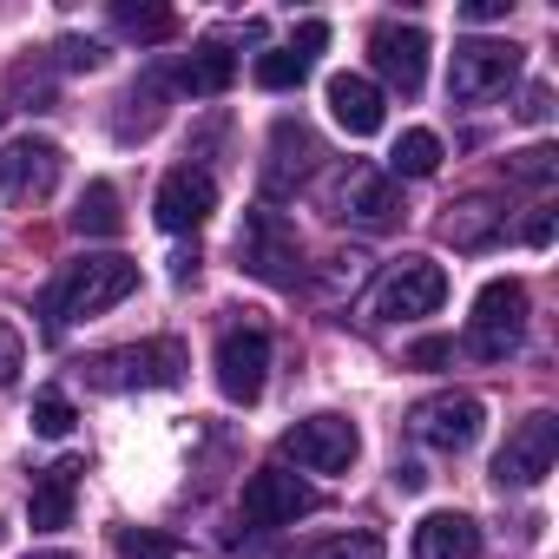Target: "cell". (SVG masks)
Wrapping results in <instances>:
<instances>
[{"label": "cell", "instance_id": "cell-25", "mask_svg": "<svg viewBox=\"0 0 559 559\" xmlns=\"http://www.w3.org/2000/svg\"><path fill=\"white\" fill-rule=\"evenodd\" d=\"M507 178H513V185L546 191V185L559 178V152H552V145H526V152H513V158H507Z\"/></svg>", "mask_w": 559, "mask_h": 559}, {"label": "cell", "instance_id": "cell-23", "mask_svg": "<svg viewBox=\"0 0 559 559\" xmlns=\"http://www.w3.org/2000/svg\"><path fill=\"white\" fill-rule=\"evenodd\" d=\"M441 171V139L435 132H402L395 139V158H389V178H435Z\"/></svg>", "mask_w": 559, "mask_h": 559}, {"label": "cell", "instance_id": "cell-14", "mask_svg": "<svg viewBox=\"0 0 559 559\" xmlns=\"http://www.w3.org/2000/svg\"><path fill=\"white\" fill-rule=\"evenodd\" d=\"M317 158H323V145H317V132H310L304 119H276L270 158H263V191H270V198H290V191L317 171Z\"/></svg>", "mask_w": 559, "mask_h": 559}, {"label": "cell", "instance_id": "cell-17", "mask_svg": "<svg viewBox=\"0 0 559 559\" xmlns=\"http://www.w3.org/2000/svg\"><path fill=\"white\" fill-rule=\"evenodd\" d=\"M80 474H86L80 454H67V461H53V467L34 474V493H27V520H34V533H60V526H73Z\"/></svg>", "mask_w": 559, "mask_h": 559}, {"label": "cell", "instance_id": "cell-7", "mask_svg": "<svg viewBox=\"0 0 559 559\" xmlns=\"http://www.w3.org/2000/svg\"><path fill=\"white\" fill-rule=\"evenodd\" d=\"M520 80V47L513 40H461L454 47V67H448V93L480 106L493 93H507Z\"/></svg>", "mask_w": 559, "mask_h": 559}, {"label": "cell", "instance_id": "cell-38", "mask_svg": "<svg viewBox=\"0 0 559 559\" xmlns=\"http://www.w3.org/2000/svg\"><path fill=\"white\" fill-rule=\"evenodd\" d=\"M34 559H73V552H34Z\"/></svg>", "mask_w": 559, "mask_h": 559}, {"label": "cell", "instance_id": "cell-2", "mask_svg": "<svg viewBox=\"0 0 559 559\" xmlns=\"http://www.w3.org/2000/svg\"><path fill=\"white\" fill-rule=\"evenodd\" d=\"M448 304V270L435 257H402L376 276L369 290V317L376 323H408V317H435Z\"/></svg>", "mask_w": 559, "mask_h": 559}, {"label": "cell", "instance_id": "cell-26", "mask_svg": "<svg viewBox=\"0 0 559 559\" xmlns=\"http://www.w3.org/2000/svg\"><path fill=\"white\" fill-rule=\"evenodd\" d=\"M304 73H310V67H304L290 47H276V53L257 60V86H263V93H290V86H304Z\"/></svg>", "mask_w": 559, "mask_h": 559}, {"label": "cell", "instance_id": "cell-40", "mask_svg": "<svg viewBox=\"0 0 559 559\" xmlns=\"http://www.w3.org/2000/svg\"><path fill=\"white\" fill-rule=\"evenodd\" d=\"M0 539H8V526H0Z\"/></svg>", "mask_w": 559, "mask_h": 559}, {"label": "cell", "instance_id": "cell-36", "mask_svg": "<svg viewBox=\"0 0 559 559\" xmlns=\"http://www.w3.org/2000/svg\"><path fill=\"white\" fill-rule=\"evenodd\" d=\"M513 0H467V21H500Z\"/></svg>", "mask_w": 559, "mask_h": 559}, {"label": "cell", "instance_id": "cell-30", "mask_svg": "<svg viewBox=\"0 0 559 559\" xmlns=\"http://www.w3.org/2000/svg\"><path fill=\"white\" fill-rule=\"evenodd\" d=\"M53 53H60L67 73H99V67H106V47H99V40H73V34H67Z\"/></svg>", "mask_w": 559, "mask_h": 559}, {"label": "cell", "instance_id": "cell-12", "mask_svg": "<svg viewBox=\"0 0 559 559\" xmlns=\"http://www.w3.org/2000/svg\"><path fill=\"white\" fill-rule=\"evenodd\" d=\"M336 217L362 224V230H389V224H402V185L382 165H349L336 185Z\"/></svg>", "mask_w": 559, "mask_h": 559}, {"label": "cell", "instance_id": "cell-5", "mask_svg": "<svg viewBox=\"0 0 559 559\" xmlns=\"http://www.w3.org/2000/svg\"><path fill=\"white\" fill-rule=\"evenodd\" d=\"M408 428H415V441L435 448V454H467V448L480 441V428H487V408H480V395L448 389V395L415 402V408H408Z\"/></svg>", "mask_w": 559, "mask_h": 559}, {"label": "cell", "instance_id": "cell-11", "mask_svg": "<svg viewBox=\"0 0 559 559\" xmlns=\"http://www.w3.org/2000/svg\"><path fill=\"white\" fill-rule=\"evenodd\" d=\"M304 513H317V487L297 480L290 467H257L243 480V520L250 526H297Z\"/></svg>", "mask_w": 559, "mask_h": 559}, {"label": "cell", "instance_id": "cell-33", "mask_svg": "<svg viewBox=\"0 0 559 559\" xmlns=\"http://www.w3.org/2000/svg\"><path fill=\"white\" fill-rule=\"evenodd\" d=\"M408 362H415V369H441V362H454V343L428 336V343H415V349H408Z\"/></svg>", "mask_w": 559, "mask_h": 559}, {"label": "cell", "instance_id": "cell-24", "mask_svg": "<svg viewBox=\"0 0 559 559\" xmlns=\"http://www.w3.org/2000/svg\"><path fill=\"white\" fill-rule=\"evenodd\" d=\"M112 27L119 34H132V40H171V14L165 8H132V0H119V8H112Z\"/></svg>", "mask_w": 559, "mask_h": 559}, {"label": "cell", "instance_id": "cell-15", "mask_svg": "<svg viewBox=\"0 0 559 559\" xmlns=\"http://www.w3.org/2000/svg\"><path fill=\"white\" fill-rule=\"evenodd\" d=\"M369 60H376V73L402 93V99H415L421 93V80H428V34L421 27H376L369 34Z\"/></svg>", "mask_w": 559, "mask_h": 559}, {"label": "cell", "instance_id": "cell-6", "mask_svg": "<svg viewBox=\"0 0 559 559\" xmlns=\"http://www.w3.org/2000/svg\"><path fill=\"white\" fill-rule=\"evenodd\" d=\"M284 454L304 474H349L362 454V435L349 415H304L297 428H284Z\"/></svg>", "mask_w": 559, "mask_h": 559}, {"label": "cell", "instance_id": "cell-13", "mask_svg": "<svg viewBox=\"0 0 559 559\" xmlns=\"http://www.w3.org/2000/svg\"><path fill=\"white\" fill-rule=\"evenodd\" d=\"M53 185H60V145H47V139H21V145L0 152V198L40 204V198H53Z\"/></svg>", "mask_w": 559, "mask_h": 559}, {"label": "cell", "instance_id": "cell-39", "mask_svg": "<svg viewBox=\"0 0 559 559\" xmlns=\"http://www.w3.org/2000/svg\"><path fill=\"white\" fill-rule=\"evenodd\" d=\"M0 126H8V106H0Z\"/></svg>", "mask_w": 559, "mask_h": 559}, {"label": "cell", "instance_id": "cell-16", "mask_svg": "<svg viewBox=\"0 0 559 559\" xmlns=\"http://www.w3.org/2000/svg\"><path fill=\"white\" fill-rule=\"evenodd\" d=\"M211 211H217V185H211V171H198V165L165 171V185H158V198H152V217H158L165 230H198Z\"/></svg>", "mask_w": 559, "mask_h": 559}, {"label": "cell", "instance_id": "cell-19", "mask_svg": "<svg viewBox=\"0 0 559 559\" xmlns=\"http://www.w3.org/2000/svg\"><path fill=\"white\" fill-rule=\"evenodd\" d=\"M500 230H507V204L487 198V191L448 204V217H441V237H448L454 250H487V243H500Z\"/></svg>", "mask_w": 559, "mask_h": 559}, {"label": "cell", "instance_id": "cell-34", "mask_svg": "<svg viewBox=\"0 0 559 559\" xmlns=\"http://www.w3.org/2000/svg\"><path fill=\"white\" fill-rule=\"evenodd\" d=\"M520 119H526V126H546V119H552V93H546V86H526V106H520Z\"/></svg>", "mask_w": 559, "mask_h": 559}, {"label": "cell", "instance_id": "cell-31", "mask_svg": "<svg viewBox=\"0 0 559 559\" xmlns=\"http://www.w3.org/2000/svg\"><path fill=\"white\" fill-rule=\"evenodd\" d=\"M323 47H330V27H323V21H304V27H297V40H290V53H297L304 67H310Z\"/></svg>", "mask_w": 559, "mask_h": 559}, {"label": "cell", "instance_id": "cell-29", "mask_svg": "<svg viewBox=\"0 0 559 559\" xmlns=\"http://www.w3.org/2000/svg\"><path fill=\"white\" fill-rule=\"evenodd\" d=\"M112 546H119V559H171V552H178V546H171L165 533H152V526H126Z\"/></svg>", "mask_w": 559, "mask_h": 559}, {"label": "cell", "instance_id": "cell-4", "mask_svg": "<svg viewBox=\"0 0 559 559\" xmlns=\"http://www.w3.org/2000/svg\"><path fill=\"white\" fill-rule=\"evenodd\" d=\"M185 376V349L178 343H126V349H106L86 362V382L106 389V395H126V389H171Z\"/></svg>", "mask_w": 559, "mask_h": 559}, {"label": "cell", "instance_id": "cell-28", "mask_svg": "<svg viewBox=\"0 0 559 559\" xmlns=\"http://www.w3.org/2000/svg\"><path fill=\"white\" fill-rule=\"evenodd\" d=\"M310 559H389V546H382V533H336Z\"/></svg>", "mask_w": 559, "mask_h": 559}, {"label": "cell", "instance_id": "cell-8", "mask_svg": "<svg viewBox=\"0 0 559 559\" xmlns=\"http://www.w3.org/2000/svg\"><path fill=\"white\" fill-rule=\"evenodd\" d=\"M237 257H243L250 276H263V284H276V290H290L297 270H304V263H297V230L276 217V211H250V217H243Z\"/></svg>", "mask_w": 559, "mask_h": 559}, {"label": "cell", "instance_id": "cell-18", "mask_svg": "<svg viewBox=\"0 0 559 559\" xmlns=\"http://www.w3.org/2000/svg\"><path fill=\"white\" fill-rule=\"evenodd\" d=\"M323 99H330V119H336L349 139H376V132H382V119H389L382 86H376V80H362V73H336Z\"/></svg>", "mask_w": 559, "mask_h": 559}, {"label": "cell", "instance_id": "cell-32", "mask_svg": "<svg viewBox=\"0 0 559 559\" xmlns=\"http://www.w3.org/2000/svg\"><path fill=\"white\" fill-rule=\"evenodd\" d=\"M21 362H27V349H21V336L0 323V389H8L14 376H21Z\"/></svg>", "mask_w": 559, "mask_h": 559}, {"label": "cell", "instance_id": "cell-9", "mask_svg": "<svg viewBox=\"0 0 559 559\" xmlns=\"http://www.w3.org/2000/svg\"><path fill=\"white\" fill-rule=\"evenodd\" d=\"M552 461H559V421L539 408V415H526V421L500 441L493 480H500V487H539V480L552 474Z\"/></svg>", "mask_w": 559, "mask_h": 559}, {"label": "cell", "instance_id": "cell-10", "mask_svg": "<svg viewBox=\"0 0 559 559\" xmlns=\"http://www.w3.org/2000/svg\"><path fill=\"white\" fill-rule=\"evenodd\" d=\"M217 389H224V402H237V408H250L257 395H263V382H270V336L263 330H250V323H237V330H224L217 336Z\"/></svg>", "mask_w": 559, "mask_h": 559}, {"label": "cell", "instance_id": "cell-35", "mask_svg": "<svg viewBox=\"0 0 559 559\" xmlns=\"http://www.w3.org/2000/svg\"><path fill=\"white\" fill-rule=\"evenodd\" d=\"M520 237H526L533 250H546V243H552V211H533V217L520 224Z\"/></svg>", "mask_w": 559, "mask_h": 559}, {"label": "cell", "instance_id": "cell-21", "mask_svg": "<svg viewBox=\"0 0 559 559\" xmlns=\"http://www.w3.org/2000/svg\"><path fill=\"white\" fill-rule=\"evenodd\" d=\"M237 80V53L224 47V40H198L191 53H185V67H178V86L185 93H224Z\"/></svg>", "mask_w": 559, "mask_h": 559}, {"label": "cell", "instance_id": "cell-37", "mask_svg": "<svg viewBox=\"0 0 559 559\" xmlns=\"http://www.w3.org/2000/svg\"><path fill=\"white\" fill-rule=\"evenodd\" d=\"M421 480H428V474H421V467H415V461H402V467H395V487H408V493H415V487H421Z\"/></svg>", "mask_w": 559, "mask_h": 559}, {"label": "cell", "instance_id": "cell-20", "mask_svg": "<svg viewBox=\"0 0 559 559\" xmlns=\"http://www.w3.org/2000/svg\"><path fill=\"white\" fill-rule=\"evenodd\" d=\"M415 559H480V526L467 513H428L415 526Z\"/></svg>", "mask_w": 559, "mask_h": 559}, {"label": "cell", "instance_id": "cell-3", "mask_svg": "<svg viewBox=\"0 0 559 559\" xmlns=\"http://www.w3.org/2000/svg\"><path fill=\"white\" fill-rule=\"evenodd\" d=\"M520 343H526V284H513V276H493V284L474 297V317H467V356L507 362Z\"/></svg>", "mask_w": 559, "mask_h": 559}, {"label": "cell", "instance_id": "cell-22", "mask_svg": "<svg viewBox=\"0 0 559 559\" xmlns=\"http://www.w3.org/2000/svg\"><path fill=\"white\" fill-rule=\"evenodd\" d=\"M73 230L80 237H119L126 230V211H119V191L99 178V185H86V198H80V211H73Z\"/></svg>", "mask_w": 559, "mask_h": 559}, {"label": "cell", "instance_id": "cell-1", "mask_svg": "<svg viewBox=\"0 0 559 559\" xmlns=\"http://www.w3.org/2000/svg\"><path fill=\"white\" fill-rule=\"evenodd\" d=\"M132 290H139V263H132V257H119V250H106V257H73L53 284H47L40 317H47L53 330H67V323H80V317H99V310L126 304Z\"/></svg>", "mask_w": 559, "mask_h": 559}, {"label": "cell", "instance_id": "cell-27", "mask_svg": "<svg viewBox=\"0 0 559 559\" xmlns=\"http://www.w3.org/2000/svg\"><path fill=\"white\" fill-rule=\"evenodd\" d=\"M73 402L60 395V389H47V395H34V435H47V441H67L73 435Z\"/></svg>", "mask_w": 559, "mask_h": 559}]
</instances>
